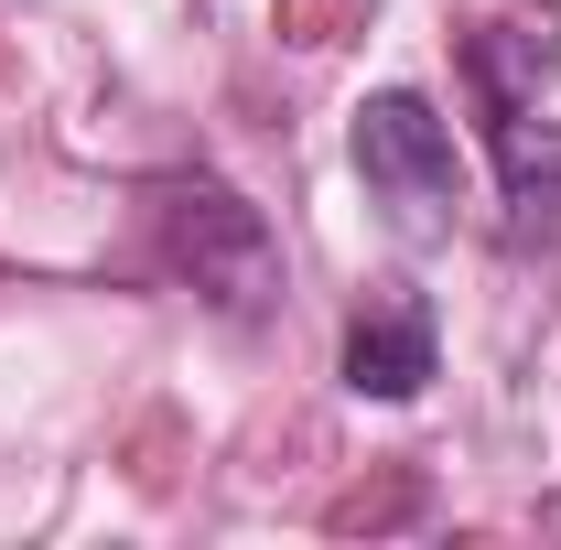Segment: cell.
<instances>
[{
	"mask_svg": "<svg viewBox=\"0 0 561 550\" xmlns=\"http://www.w3.org/2000/svg\"><path fill=\"white\" fill-rule=\"evenodd\" d=\"M151 227H162L173 271L195 280L227 324H260L280 302V238L260 227V206L227 195L216 173H162V184H151Z\"/></svg>",
	"mask_w": 561,
	"mask_h": 550,
	"instance_id": "cell-1",
	"label": "cell"
},
{
	"mask_svg": "<svg viewBox=\"0 0 561 550\" xmlns=\"http://www.w3.org/2000/svg\"><path fill=\"white\" fill-rule=\"evenodd\" d=\"M465 66H476V87H486V119L529 108V98L551 87V66H561V11H551V0H518V11H496L486 33L465 44Z\"/></svg>",
	"mask_w": 561,
	"mask_h": 550,
	"instance_id": "cell-3",
	"label": "cell"
},
{
	"mask_svg": "<svg viewBox=\"0 0 561 550\" xmlns=\"http://www.w3.org/2000/svg\"><path fill=\"white\" fill-rule=\"evenodd\" d=\"M356 173H367V195L400 216L411 238L432 227H454L465 206V151H454V119L411 98V87H378L367 108H356Z\"/></svg>",
	"mask_w": 561,
	"mask_h": 550,
	"instance_id": "cell-2",
	"label": "cell"
},
{
	"mask_svg": "<svg viewBox=\"0 0 561 550\" xmlns=\"http://www.w3.org/2000/svg\"><path fill=\"white\" fill-rule=\"evenodd\" d=\"M432 378V313L421 302H378L346 324V389L356 400H421Z\"/></svg>",
	"mask_w": 561,
	"mask_h": 550,
	"instance_id": "cell-4",
	"label": "cell"
},
{
	"mask_svg": "<svg viewBox=\"0 0 561 550\" xmlns=\"http://www.w3.org/2000/svg\"><path fill=\"white\" fill-rule=\"evenodd\" d=\"M486 130H496V173H507L518 227L561 216V130H551V119H529V108H507V119H486Z\"/></svg>",
	"mask_w": 561,
	"mask_h": 550,
	"instance_id": "cell-5",
	"label": "cell"
}]
</instances>
